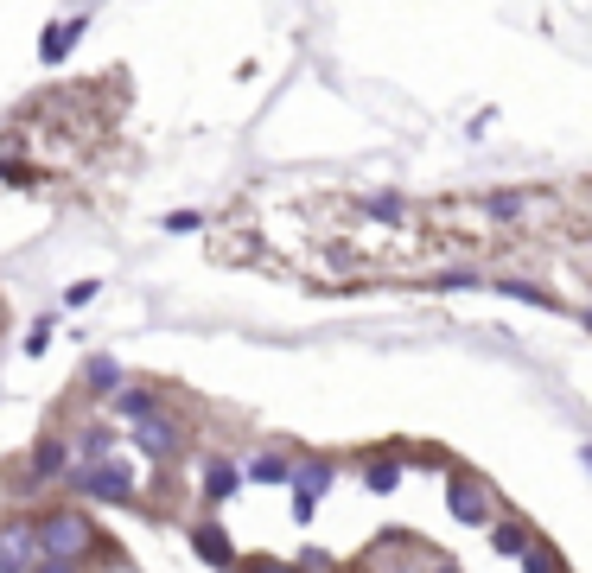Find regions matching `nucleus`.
<instances>
[{
  "mask_svg": "<svg viewBox=\"0 0 592 573\" xmlns=\"http://www.w3.org/2000/svg\"><path fill=\"white\" fill-rule=\"evenodd\" d=\"M39 542H45V561H83V548L115 554V548L96 535L90 516L77 510V503H58V510H45V516H39Z\"/></svg>",
  "mask_w": 592,
  "mask_h": 573,
  "instance_id": "1",
  "label": "nucleus"
},
{
  "mask_svg": "<svg viewBox=\"0 0 592 573\" xmlns=\"http://www.w3.org/2000/svg\"><path fill=\"white\" fill-rule=\"evenodd\" d=\"M64 491H71V497H102V503H141L134 465L121 459V453H115V459H102V465H71Z\"/></svg>",
  "mask_w": 592,
  "mask_h": 573,
  "instance_id": "2",
  "label": "nucleus"
},
{
  "mask_svg": "<svg viewBox=\"0 0 592 573\" xmlns=\"http://www.w3.org/2000/svg\"><path fill=\"white\" fill-rule=\"evenodd\" d=\"M45 542H39V516H13L0 523V573H39Z\"/></svg>",
  "mask_w": 592,
  "mask_h": 573,
  "instance_id": "3",
  "label": "nucleus"
},
{
  "mask_svg": "<svg viewBox=\"0 0 592 573\" xmlns=\"http://www.w3.org/2000/svg\"><path fill=\"white\" fill-rule=\"evenodd\" d=\"M446 510L459 516L465 529H491V484H484V478H472V472L459 465V472L446 478Z\"/></svg>",
  "mask_w": 592,
  "mask_h": 573,
  "instance_id": "4",
  "label": "nucleus"
},
{
  "mask_svg": "<svg viewBox=\"0 0 592 573\" xmlns=\"http://www.w3.org/2000/svg\"><path fill=\"white\" fill-rule=\"evenodd\" d=\"M332 478H338V459L332 453H306L300 459V478H293V516H300V523L319 516V497L332 491Z\"/></svg>",
  "mask_w": 592,
  "mask_h": 573,
  "instance_id": "5",
  "label": "nucleus"
},
{
  "mask_svg": "<svg viewBox=\"0 0 592 573\" xmlns=\"http://www.w3.org/2000/svg\"><path fill=\"white\" fill-rule=\"evenodd\" d=\"M166 408H172V395L160 389V382H128V389H121L115 402H109V414H115V421L128 427V433H134V427H147V421H160Z\"/></svg>",
  "mask_w": 592,
  "mask_h": 573,
  "instance_id": "6",
  "label": "nucleus"
},
{
  "mask_svg": "<svg viewBox=\"0 0 592 573\" xmlns=\"http://www.w3.org/2000/svg\"><path fill=\"white\" fill-rule=\"evenodd\" d=\"M134 446H141L147 459H160V465H179L185 459V427L172 421V408L160 414V421H147V427H134Z\"/></svg>",
  "mask_w": 592,
  "mask_h": 573,
  "instance_id": "7",
  "label": "nucleus"
},
{
  "mask_svg": "<svg viewBox=\"0 0 592 573\" xmlns=\"http://www.w3.org/2000/svg\"><path fill=\"white\" fill-rule=\"evenodd\" d=\"M472 211H478V217H491V223H522V217L542 211V191H484Z\"/></svg>",
  "mask_w": 592,
  "mask_h": 573,
  "instance_id": "8",
  "label": "nucleus"
},
{
  "mask_svg": "<svg viewBox=\"0 0 592 573\" xmlns=\"http://www.w3.org/2000/svg\"><path fill=\"white\" fill-rule=\"evenodd\" d=\"M236 478H242L236 453H204V503H230Z\"/></svg>",
  "mask_w": 592,
  "mask_h": 573,
  "instance_id": "9",
  "label": "nucleus"
},
{
  "mask_svg": "<svg viewBox=\"0 0 592 573\" xmlns=\"http://www.w3.org/2000/svg\"><path fill=\"white\" fill-rule=\"evenodd\" d=\"M242 472H249L255 484H287V478H300V459L281 453V446H261V453L242 465Z\"/></svg>",
  "mask_w": 592,
  "mask_h": 573,
  "instance_id": "10",
  "label": "nucleus"
},
{
  "mask_svg": "<svg viewBox=\"0 0 592 573\" xmlns=\"http://www.w3.org/2000/svg\"><path fill=\"white\" fill-rule=\"evenodd\" d=\"M357 211H363V217H376V223H408V217H414V204L402 198V191H363Z\"/></svg>",
  "mask_w": 592,
  "mask_h": 573,
  "instance_id": "11",
  "label": "nucleus"
},
{
  "mask_svg": "<svg viewBox=\"0 0 592 573\" xmlns=\"http://www.w3.org/2000/svg\"><path fill=\"white\" fill-rule=\"evenodd\" d=\"M83 389H90V395H109V402H115V395L128 389V376H121L115 357H90V363H83Z\"/></svg>",
  "mask_w": 592,
  "mask_h": 573,
  "instance_id": "12",
  "label": "nucleus"
},
{
  "mask_svg": "<svg viewBox=\"0 0 592 573\" xmlns=\"http://www.w3.org/2000/svg\"><path fill=\"white\" fill-rule=\"evenodd\" d=\"M363 484H370V491H395V484H402V453H389V446H382V453H363Z\"/></svg>",
  "mask_w": 592,
  "mask_h": 573,
  "instance_id": "13",
  "label": "nucleus"
},
{
  "mask_svg": "<svg viewBox=\"0 0 592 573\" xmlns=\"http://www.w3.org/2000/svg\"><path fill=\"white\" fill-rule=\"evenodd\" d=\"M191 548H198L211 567H236V548H230V535H223L217 523H198V529H191Z\"/></svg>",
  "mask_w": 592,
  "mask_h": 573,
  "instance_id": "14",
  "label": "nucleus"
},
{
  "mask_svg": "<svg viewBox=\"0 0 592 573\" xmlns=\"http://www.w3.org/2000/svg\"><path fill=\"white\" fill-rule=\"evenodd\" d=\"M491 548H497V554H516V561H522V554L535 548V535L516 529V523H491Z\"/></svg>",
  "mask_w": 592,
  "mask_h": 573,
  "instance_id": "15",
  "label": "nucleus"
},
{
  "mask_svg": "<svg viewBox=\"0 0 592 573\" xmlns=\"http://www.w3.org/2000/svg\"><path fill=\"white\" fill-rule=\"evenodd\" d=\"M77 32H83V20H71V26H51V32H45V45H39V58H45V64H58V58H64V45H71Z\"/></svg>",
  "mask_w": 592,
  "mask_h": 573,
  "instance_id": "16",
  "label": "nucleus"
},
{
  "mask_svg": "<svg viewBox=\"0 0 592 573\" xmlns=\"http://www.w3.org/2000/svg\"><path fill=\"white\" fill-rule=\"evenodd\" d=\"M522 573H567V561H561L548 542H535L529 554H522Z\"/></svg>",
  "mask_w": 592,
  "mask_h": 573,
  "instance_id": "17",
  "label": "nucleus"
},
{
  "mask_svg": "<svg viewBox=\"0 0 592 573\" xmlns=\"http://www.w3.org/2000/svg\"><path fill=\"white\" fill-rule=\"evenodd\" d=\"M96 287H102V281H77L71 293H64V306H90V300H96Z\"/></svg>",
  "mask_w": 592,
  "mask_h": 573,
  "instance_id": "18",
  "label": "nucleus"
},
{
  "mask_svg": "<svg viewBox=\"0 0 592 573\" xmlns=\"http://www.w3.org/2000/svg\"><path fill=\"white\" fill-rule=\"evenodd\" d=\"M236 573H293L287 561H236Z\"/></svg>",
  "mask_w": 592,
  "mask_h": 573,
  "instance_id": "19",
  "label": "nucleus"
},
{
  "mask_svg": "<svg viewBox=\"0 0 592 573\" xmlns=\"http://www.w3.org/2000/svg\"><path fill=\"white\" fill-rule=\"evenodd\" d=\"M39 573H90V567H83V561H45Z\"/></svg>",
  "mask_w": 592,
  "mask_h": 573,
  "instance_id": "20",
  "label": "nucleus"
},
{
  "mask_svg": "<svg viewBox=\"0 0 592 573\" xmlns=\"http://www.w3.org/2000/svg\"><path fill=\"white\" fill-rule=\"evenodd\" d=\"M421 573H459V567H452V561H427Z\"/></svg>",
  "mask_w": 592,
  "mask_h": 573,
  "instance_id": "21",
  "label": "nucleus"
},
{
  "mask_svg": "<svg viewBox=\"0 0 592 573\" xmlns=\"http://www.w3.org/2000/svg\"><path fill=\"white\" fill-rule=\"evenodd\" d=\"M580 325H586V332H592V306H580Z\"/></svg>",
  "mask_w": 592,
  "mask_h": 573,
  "instance_id": "22",
  "label": "nucleus"
}]
</instances>
